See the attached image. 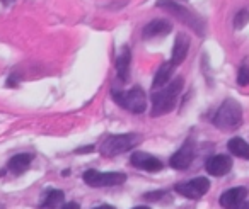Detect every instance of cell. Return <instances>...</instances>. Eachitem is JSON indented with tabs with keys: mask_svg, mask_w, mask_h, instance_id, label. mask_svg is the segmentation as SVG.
Returning <instances> with one entry per match:
<instances>
[{
	"mask_svg": "<svg viewBox=\"0 0 249 209\" xmlns=\"http://www.w3.org/2000/svg\"><path fill=\"white\" fill-rule=\"evenodd\" d=\"M84 182L90 187H113L121 185L126 180V175L121 172H99V170H87L82 175Z\"/></svg>",
	"mask_w": 249,
	"mask_h": 209,
	"instance_id": "obj_6",
	"label": "cell"
},
{
	"mask_svg": "<svg viewBox=\"0 0 249 209\" xmlns=\"http://www.w3.org/2000/svg\"><path fill=\"white\" fill-rule=\"evenodd\" d=\"M188 51H190V38L183 32L176 36V41H174V48H173V56H171V63L174 66L181 65V63L186 60Z\"/></svg>",
	"mask_w": 249,
	"mask_h": 209,
	"instance_id": "obj_13",
	"label": "cell"
},
{
	"mask_svg": "<svg viewBox=\"0 0 249 209\" xmlns=\"http://www.w3.org/2000/svg\"><path fill=\"white\" fill-rule=\"evenodd\" d=\"M142 141V134L126 133V134H111L101 143L99 153L104 157H116V155L126 153L133 150Z\"/></svg>",
	"mask_w": 249,
	"mask_h": 209,
	"instance_id": "obj_3",
	"label": "cell"
},
{
	"mask_svg": "<svg viewBox=\"0 0 249 209\" xmlns=\"http://www.w3.org/2000/svg\"><path fill=\"white\" fill-rule=\"evenodd\" d=\"M33 161V155L29 153H19V155H14V157L9 160L7 163V170L11 172L12 175H21L24 174L26 170L29 168Z\"/></svg>",
	"mask_w": 249,
	"mask_h": 209,
	"instance_id": "obj_15",
	"label": "cell"
},
{
	"mask_svg": "<svg viewBox=\"0 0 249 209\" xmlns=\"http://www.w3.org/2000/svg\"><path fill=\"white\" fill-rule=\"evenodd\" d=\"M160 195H166V192H162V191H159V192H150V194H145V199H149V201H157V199H159Z\"/></svg>",
	"mask_w": 249,
	"mask_h": 209,
	"instance_id": "obj_21",
	"label": "cell"
},
{
	"mask_svg": "<svg viewBox=\"0 0 249 209\" xmlns=\"http://www.w3.org/2000/svg\"><path fill=\"white\" fill-rule=\"evenodd\" d=\"M237 209H249V201H244V202H242L241 206H239Z\"/></svg>",
	"mask_w": 249,
	"mask_h": 209,
	"instance_id": "obj_24",
	"label": "cell"
},
{
	"mask_svg": "<svg viewBox=\"0 0 249 209\" xmlns=\"http://www.w3.org/2000/svg\"><path fill=\"white\" fill-rule=\"evenodd\" d=\"M173 31V24L167 21H162V19H154L149 24L143 28L142 31V38L143 39H154L157 36H166Z\"/></svg>",
	"mask_w": 249,
	"mask_h": 209,
	"instance_id": "obj_12",
	"label": "cell"
},
{
	"mask_svg": "<svg viewBox=\"0 0 249 209\" xmlns=\"http://www.w3.org/2000/svg\"><path fill=\"white\" fill-rule=\"evenodd\" d=\"M227 146L232 155H235L239 158H244V160H249V143H246L242 138H232Z\"/></svg>",
	"mask_w": 249,
	"mask_h": 209,
	"instance_id": "obj_17",
	"label": "cell"
},
{
	"mask_svg": "<svg viewBox=\"0 0 249 209\" xmlns=\"http://www.w3.org/2000/svg\"><path fill=\"white\" fill-rule=\"evenodd\" d=\"M193 158H195V146L191 141H186V143L171 157L169 165L173 168H176V170H184V168H188L193 163Z\"/></svg>",
	"mask_w": 249,
	"mask_h": 209,
	"instance_id": "obj_8",
	"label": "cell"
},
{
	"mask_svg": "<svg viewBox=\"0 0 249 209\" xmlns=\"http://www.w3.org/2000/svg\"><path fill=\"white\" fill-rule=\"evenodd\" d=\"M237 83H239V85H242V87L249 85V66L248 65H244V66H241V68H239Z\"/></svg>",
	"mask_w": 249,
	"mask_h": 209,
	"instance_id": "obj_20",
	"label": "cell"
},
{
	"mask_svg": "<svg viewBox=\"0 0 249 209\" xmlns=\"http://www.w3.org/2000/svg\"><path fill=\"white\" fill-rule=\"evenodd\" d=\"M113 99L120 107L133 114H142L147 109V96L142 87H133L130 90H113Z\"/></svg>",
	"mask_w": 249,
	"mask_h": 209,
	"instance_id": "obj_5",
	"label": "cell"
},
{
	"mask_svg": "<svg viewBox=\"0 0 249 209\" xmlns=\"http://www.w3.org/2000/svg\"><path fill=\"white\" fill-rule=\"evenodd\" d=\"M63 202V192L62 191H50L46 194L45 201H43V208L45 209H56Z\"/></svg>",
	"mask_w": 249,
	"mask_h": 209,
	"instance_id": "obj_18",
	"label": "cell"
},
{
	"mask_svg": "<svg viewBox=\"0 0 249 209\" xmlns=\"http://www.w3.org/2000/svg\"><path fill=\"white\" fill-rule=\"evenodd\" d=\"M184 80L176 79L169 83V85L162 87V89L156 90L152 96V116H164V114L171 113L176 107L178 97H179L181 90H183Z\"/></svg>",
	"mask_w": 249,
	"mask_h": 209,
	"instance_id": "obj_1",
	"label": "cell"
},
{
	"mask_svg": "<svg viewBox=\"0 0 249 209\" xmlns=\"http://www.w3.org/2000/svg\"><path fill=\"white\" fill-rule=\"evenodd\" d=\"M62 209H80V208H79V204H77V202H67Z\"/></svg>",
	"mask_w": 249,
	"mask_h": 209,
	"instance_id": "obj_22",
	"label": "cell"
},
{
	"mask_svg": "<svg viewBox=\"0 0 249 209\" xmlns=\"http://www.w3.org/2000/svg\"><path fill=\"white\" fill-rule=\"evenodd\" d=\"M7 85H12V87H16V85H18V79H16V75H11V77H9V80H7Z\"/></svg>",
	"mask_w": 249,
	"mask_h": 209,
	"instance_id": "obj_23",
	"label": "cell"
},
{
	"mask_svg": "<svg viewBox=\"0 0 249 209\" xmlns=\"http://www.w3.org/2000/svg\"><path fill=\"white\" fill-rule=\"evenodd\" d=\"M246 195H248V189L246 187L229 189L220 195V206L225 209H237L246 201Z\"/></svg>",
	"mask_w": 249,
	"mask_h": 209,
	"instance_id": "obj_11",
	"label": "cell"
},
{
	"mask_svg": "<svg viewBox=\"0 0 249 209\" xmlns=\"http://www.w3.org/2000/svg\"><path fill=\"white\" fill-rule=\"evenodd\" d=\"M242 123V107L232 99L224 100L213 117V124L222 131H232Z\"/></svg>",
	"mask_w": 249,
	"mask_h": 209,
	"instance_id": "obj_4",
	"label": "cell"
},
{
	"mask_svg": "<svg viewBox=\"0 0 249 209\" xmlns=\"http://www.w3.org/2000/svg\"><path fill=\"white\" fill-rule=\"evenodd\" d=\"M133 209H150V208H145V206H139V208H133Z\"/></svg>",
	"mask_w": 249,
	"mask_h": 209,
	"instance_id": "obj_27",
	"label": "cell"
},
{
	"mask_svg": "<svg viewBox=\"0 0 249 209\" xmlns=\"http://www.w3.org/2000/svg\"><path fill=\"white\" fill-rule=\"evenodd\" d=\"M94 209H114L113 206H99V208H94Z\"/></svg>",
	"mask_w": 249,
	"mask_h": 209,
	"instance_id": "obj_25",
	"label": "cell"
},
{
	"mask_svg": "<svg viewBox=\"0 0 249 209\" xmlns=\"http://www.w3.org/2000/svg\"><path fill=\"white\" fill-rule=\"evenodd\" d=\"M208 189H210V182L205 177H196L193 180L179 182V184L174 185V191L188 199H200L201 195L207 194Z\"/></svg>",
	"mask_w": 249,
	"mask_h": 209,
	"instance_id": "obj_7",
	"label": "cell"
},
{
	"mask_svg": "<svg viewBox=\"0 0 249 209\" xmlns=\"http://www.w3.org/2000/svg\"><path fill=\"white\" fill-rule=\"evenodd\" d=\"M0 2H2V4H4V5H9V4H11V2H14V0H0Z\"/></svg>",
	"mask_w": 249,
	"mask_h": 209,
	"instance_id": "obj_26",
	"label": "cell"
},
{
	"mask_svg": "<svg viewBox=\"0 0 249 209\" xmlns=\"http://www.w3.org/2000/svg\"><path fill=\"white\" fill-rule=\"evenodd\" d=\"M232 168V158L227 155H213L207 160V172L213 177L227 175Z\"/></svg>",
	"mask_w": 249,
	"mask_h": 209,
	"instance_id": "obj_9",
	"label": "cell"
},
{
	"mask_svg": "<svg viewBox=\"0 0 249 209\" xmlns=\"http://www.w3.org/2000/svg\"><path fill=\"white\" fill-rule=\"evenodd\" d=\"M130 63H132V53H130L128 46H123L120 56L116 58V72H118V77H120L121 82H128Z\"/></svg>",
	"mask_w": 249,
	"mask_h": 209,
	"instance_id": "obj_14",
	"label": "cell"
},
{
	"mask_svg": "<svg viewBox=\"0 0 249 209\" xmlns=\"http://www.w3.org/2000/svg\"><path fill=\"white\" fill-rule=\"evenodd\" d=\"M157 7L167 11L171 16L179 19L183 24H186L190 29H193L196 34L203 36V31H205L203 19H201L198 14H195L190 7H184V5L178 4L176 0H159V2H157Z\"/></svg>",
	"mask_w": 249,
	"mask_h": 209,
	"instance_id": "obj_2",
	"label": "cell"
},
{
	"mask_svg": "<svg viewBox=\"0 0 249 209\" xmlns=\"http://www.w3.org/2000/svg\"><path fill=\"white\" fill-rule=\"evenodd\" d=\"M248 22H249V11L242 9V11H239L237 14H235V19H234L235 29H242Z\"/></svg>",
	"mask_w": 249,
	"mask_h": 209,
	"instance_id": "obj_19",
	"label": "cell"
},
{
	"mask_svg": "<svg viewBox=\"0 0 249 209\" xmlns=\"http://www.w3.org/2000/svg\"><path fill=\"white\" fill-rule=\"evenodd\" d=\"M132 165H135L137 168H142L145 172H159L162 170L164 163L159 160L157 157L149 153H143V151H137V153L132 155Z\"/></svg>",
	"mask_w": 249,
	"mask_h": 209,
	"instance_id": "obj_10",
	"label": "cell"
},
{
	"mask_svg": "<svg viewBox=\"0 0 249 209\" xmlns=\"http://www.w3.org/2000/svg\"><path fill=\"white\" fill-rule=\"evenodd\" d=\"M174 68H176V66H174L171 62L162 63V65L159 66V70H157L156 77H154L152 89L154 90H159V89H162V87H166L167 82H169V79H171V75H173Z\"/></svg>",
	"mask_w": 249,
	"mask_h": 209,
	"instance_id": "obj_16",
	"label": "cell"
}]
</instances>
